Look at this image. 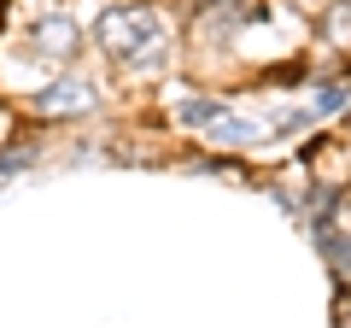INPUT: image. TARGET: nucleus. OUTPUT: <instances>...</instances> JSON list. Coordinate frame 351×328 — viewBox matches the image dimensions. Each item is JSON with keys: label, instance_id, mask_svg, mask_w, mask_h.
I'll return each instance as SVG.
<instances>
[{"label": "nucleus", "instance_id": "6e6552de", "mask_svg": "<svg viewBox=\"0 0 351 328\" xmlns=\"http://www.w3.org/2000/svg\"><path fill=\"white\" fill-rule=\"evenodd\" d=\"M287 6H299V12H322V0H287Z\"/></svg>", "mask_w": 351, "mask_h": 328}, {"label": "nucleus", "instance_id": "0eeeda50", "mask_svg": "<svg viewBox=\"0 0 351 328\" xmlns=\"http://www.w3.org/2000/svg\"><path fill=\"white\" fill-rule=\"evenodd\" d=\"M339 106H346V82H322V89H316L311 117H328V112H339Z\"/></svg>", "mask_w": 351, "mask_h": 328}, {"label": "nucleus", "instance_id": "423d86ee", "mask_svg": "<svg viewBox=\"0 0 351 328\" xmlns=\"http://www.w3.org/2000/svg\"><path fill=\"white\" fill-rule=\"evenodd\" d=\"M223 112H228V106H223V100H205V94H188V100H176V117H182V124H193V129L217 124Z\"/></svg>", "mask_w": 351, "mask_h": 328}, {"label": "nucleus", "instance_id": "39448f33", "mask_svg": "<svg viewBox=\"0 0 351 328\" xmlns=\"http://www.w3.org/2000/svg\"><path fill=\"white\" fill-rule=\"evenodd\" d=\"M322 41L351 53V0H322Z\"/></svg>", "mask_w": 351, "mask_h": 328}, {"label": "nucleus", "instance_id": "7ed1b4c3", "mask_svg": "<svg viewBox=\"0 0 351 328\" xmlns=\"http://www.w3.org/2000/svg\"><path fill=\"white\" fill-rule=\"evenodd\" d=\"M29 112L36 117H82V112H94V89H88L82 76H59V82H47L29 100Z\"/></svg>", "mask_w": 351, "mask_h": 328}, {"label": "nucleus", "instance_id": "20e7f679", "mask_svg": "<svg viewBox=\"0 0 351 328\" xmlns=\"http://www.w3.org/2000/svg\"><path fill=\"white\" fill-rule=\"evenodd\" d=\"M263 135H269L263 124H252V117H234V112H223L217 124H205V141H211V147H258Z\"/></svg>", "mask_w": 351, "mask_h": 328}, {"label": "nucleus", "instance_id": "f257e3e1", "mask_svg": "<svg viewBox=\"0 0 351 328\" xmlns=\"http://www.w3.org/2000/svg\"><path fill=\"white\" fill-rule=\"evenodd\" d=\"M100 47L112 65H123L135 76H152L170 65V24H164V12L152 0H129V6L100 12Z\"/></svg>", "mask_w": 351, "mask_h": 328}, {"label": "nucleus", "instance_id": "f03ea898", "mask_svg": "<svg viewBox=\"0 0 351 328\" xmlns=\"http://www.w3.org/2000/svg\"><path fill=\"white\" fill-rule=\"evenodd\" d=\"M29 47L53 65H71L76 47H82V30H76L71 12H41V18H29Z\"/></svg>", "mask_w": 351, "mask_h": 328}]
</instances>
